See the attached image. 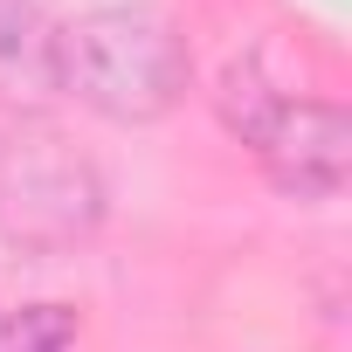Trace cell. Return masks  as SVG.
Masks as SVG:
<instances>
[{"mask_svg": "<svg viewBox=\"0 0 352 352\" xmlns=\"http://www.w3.org/2000/svg\"><path fill=\"white\" fill-rule=\"evenodd\" d=\"M194 83L187 35L159 8H97L56 28V90L111 124H152Z\"/></svg>", "mask_w": 352, "mask_h": 352, "instance_id": "cell-1", "label": "cell"}, {"mask_svg": "<svg viewBox=\"0 0 352 352\" xmlns=\"http://www.w3.org/2000/svg\"><path fill=\"white\" fill-rule=\"evenodd\" d=\"M104 173L56 131H21L0 152V235L21 249H69L104 221Z\"/></svg>", "mask_w": 352, "mask_h": 352, "instance_id": "cell-2", "label": "cell"}, {"mask_svg": "<svg viewBox=\"0 0 352 352\" xmlns=\"http://www.w3.org/2000/svg\"><path fill=\"white\" fill-rule=\"evenodd\" d=\"M270 180L290 194V201H331L352 173V124L338 104H318V97H290L283 118L270 124V138L256 145Z\"/></svg>", "mask_w": 352, "mask_h": 352, "instance_id": "cell-3", "label": "cell"}, {"mask_svg": "<svg viewBox=\"0 0 352 352\" xmlns=\"http://www.w3.org/2000/svg\"><path fill=\"white\" fill-rule=\"evenodd\" d=\"M56 90V21L35 0H0V97Z\"/></svg>", "mask_w": 352, "mask_h": 352, "instance_id": "cell-4", "label": "cell"}, {"mask_svg": "<svg viewBox=\"0 0 352 352\" xmlns=\"http://www.w3.org/2000/svg\"><path fill=\"white\" fill-rule=\"evenodd\" d=\"M283 104H290V97H283L256 63H228V69H221V83H214V118H221L242 145H263V138H270V124L283 118Z\"/></svg>", "mask_w": 352, "mask_h": 352, "instance_id": "cell-5", "label": "cell"}, {"mask_svg": "<svg viewBox=\"0 0 352 352\" xmlns=\"http://www.w3.org/2000/svg\"><path fill=\"white\" fill-rule=\"evenodd\" d=\"M0 352H76V311L28 304L21 318L0 324Z\"/></svg>", "mask_w": 352, "mask_h": 352, "instance_id": "cell-6", "label": "cell"}]
</instances>
